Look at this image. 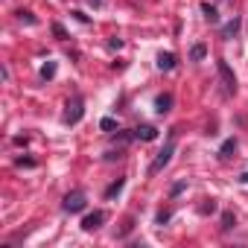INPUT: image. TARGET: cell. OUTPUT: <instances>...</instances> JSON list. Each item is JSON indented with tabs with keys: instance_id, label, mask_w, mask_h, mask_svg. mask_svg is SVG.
Listing matches in <instances>:
<instances>
[{
	"instance_id": "6da1fadb",
	"label": "cell",
	"mask_w": 248,
	"mask_h": 248,
	"mask_svg": "<svg viewBox=\"0 0 248 248\" xmlns=\"http://www.w3.org/2000/svg\"><path fill=\"white\" fill-rule=\"evenodd\" d=\"M172 152H175V143L170 140V143H167V146H164V149L158 152V158H155V164L149 167V175H155V172H161V170H164V167H167V164L172 161Z\"/></svg>"
},
{
	"instance_id": "7a4b0ae2",
	"label": "cell",
	"mask_w": 248,
	"mask_h": 248,
	"mask_svg": "<svg viewBox=\"0 0 248 248\" xmlns=\"http://www.w3.org/2000/svg\"><path fill=\"white\" fill-rule=\"evenodd\" d=\"M216 67H219V76H222V82H225V91H228V93H236V76L231 73L228 62H225V59H219V62H216Z\"/></svg>"
},
{
	"instance_id": "3957f363",
	"label": "cell",
	"mask_w": 248,
	"mask_h": 248,
	"mask_svg": "<svg viewBox=\"0 0 248 248\" xmlns=\"http://www.w3.org/2000/svg\"><path fill=\"white\" fill-rule=\"evenodd\" d=\"M64 210H67V213H79V210H85V193H82V190L67 193V196H64Z\"/></svg>"
},
{
	"instance_id": "277c9868",
	"label": "cell",
	"mask_w": 248,
	"mask_h": 248,
	"mask_svg": "<svg viewBox=\"0 0 248 248\" xmlns=\"http://www.w3.org/2000/svg\"><path fill=\"white\" fill-rule=\"evenodd\" d=\"M82 114H85V108H82V96L76 93V96H73V102H67L64 123H70V126H73V123H79V120H82Z\"/></svg>"
},
{
	"instance_id": "5b68a950",
	"label": "cell",
	"mask_w": 248,
	"mask_h": 248,
	"mask_svg": "<svg viewBox=\"0 0 248 248\" xmlns=\"http://www.w3.org/2000/svg\"><path fill=\"white\" fill-rule=\"evenodd\" d=\"M105 219H108L105 210H93V213H88V216L82 219V228H85V231H96V228H102Z\"/></svg>"
},
{
	"instance_id": "8992f818",
	"label": "cell",
	"mask_w": 248,
	"mask_h": 248,
	"mask_svg": "<svg viewBox=\"0 0 248 248\" xmlns=\"http://www.w3.org/2000/svg\"><path fill=\"white\" fill-rule=\"evenodd\" d=\"M135 138H138V140H155V138H158V129H155V126H138V129H135Z\"/></svg>"
},
{
	"instance_id": "52a82bcc",
	"label": "cell",
	"mask_w": 248,
	"mask_h": 248,
	"mask_svg": "<svg viewBox=\"0 0 248 248\" xmlns=\"http://www.w3.org/2000/svg\"><path fill=\"white\" fill-rule=\"evenodd\" d=\"M170 108H172V93H161V96L155 99V111H158V114H167Z\"/></svg>"
},
{
	"instance_id": "ba28073f",
	"label": "cell",
	"mask_w": 248,
	"mask_h": 248,
	"mask_svg": "<svg viewBox=\"0 0 248 248\" xmlns=\"http://www.w3.org/2000/svg\"><path fill=\"white\" fill-rule=\"evenodd\" d=\"M158 67L161 70H172L175 67V53H161L158 56Z\"/></svg>"
},
{
	"instance_id": "9c48e42d",
	"label": "cell",
	"mask_w": 248,
	"mask_h": 248,
	"mask_svg": "<svg viewBox=\"0 0 248 248\" xmlns=\"http://www.w3.org/2000/svg\"><path fill=\"white\" fill-rule=\"evenodd\" d=\"M236 32H239V21H236V18H233V21H231V24H225V30H222V38H225V41H228V38H233V35H236Z\"/></svg>"
},
{
	"instance_id": "30bf717a",
	"label": "cell",
	"mask_w": 248,
	"mask_h": 248,
	"mask_svg": "<svg viewBox=\"0 0 248 248\" xmlns=\"http://www.w3.org/2000/svg\"><path fill=\"white\" fill-rule=\"evenodd\" d=\"M202 12H204V18H207L210 24H216V21H219V12H216V6H210V3H204V6H202Z\"/></svg>"
},
{
	"instance_id": "8fae6325",
	"label": "cell",
	"mask_w": 248,
	"mask_h": 248,
	"mask_svg": "<svg viewBox=\"0 0 248 248\" xmlns=\"http://www.w3.org/2000/svg\"><path fill=\"white\" fill-rule=\"evenodd\" d=\"M233 149H236V140L231 138V140H225V143H222V149H219V158H231V152H233Z\"/></svg>"
},
{
	"instance_id": "7c38bea8",
	"label": "cell",
	"mask_w": 248,
	"mask_h": 248,
	"mask_svg": "<svg viewBox=\"0 0 248 248\" xmlns=\"http://www.w3.org/2000/svg\"><path fill=\"white\" fill-rule=\"evenodd\" d=\"M123 184H126V181H123V178H117V181H114V184H111V187L105 190V199H114V196H117V193L123 190Z\"/></svg>"
},
{
	"instance_id": "4fadbf2b",
	"label": "cell",
	"mask_w": 248,
	"mask_h": 248,
	"mask_svg": "<svg viewBox=\"0 0 248 248\" xmlns=\"http://www.w3.org/2000/svg\"><path fill=\"white\" fill-rule=\"evenodd\" d=\"M190 59H193V62H199V59H204V44H196V47L190 50Z\"/></svg>"
},
{
	"instance_id": "5bb4252c",
	"label": "cell",
	"mask_w": 248,
	"mask_h": 248,
	"mask_svg": "<svg viewBox=\"0 0 248 248\" xmlns=\"http://www.w3.org/2000/svg\"><path fill=\"white\" fill-rule=\"evenodd\" d=\"M41 76H44V79H53V76H56V64H53V62L44 64V67H41Z\"/></svg>"
},
{
	"instance_id": "9a60e30c",
	"label": "cell",
	"mask_w": 248,
	"mask_h": 248,
	"mask_svg": "<svg viewBox=\"0 0 248 248\" xmlns=\"http://www.w3.org/2000/svg\"><path fill=\"white\" fill-rule=\"evenodd\" d=\"M233 225H236V219H233L231 213H225V216H222V231H231Z\"/></svg>"
},
{
	"instance_id": "2e32d148",
	"label": "cell",
	"mask_w": 248,
	"mask_h": 248,
	"mask_svg": "<svg viewBox=\"0 0 248 248\" xmlns=\"http://www.w3.org/2000/svg\"><path fill=\"white\" fill-rule=\"evenodd\" d=\"M114 126H117V123H114V120H111V117H105V120H102V123H99V129H102V132H111V129H114Z\"/></svg>"
},
{
	"instance_id": "e0dca14e",
	"label": "cell",
	"mask_w": 248,
	"mask_h": 248,
	"mask_svg": "<svg viewBox=\"0 0 248 248\" xmlns=\"http://www.w3.org/2000/svg\"><path fill=\"white\" fill-rule=\"evenodd\" d=\"M18 18H21V21H27V24H35V15H32V12H24V9H21V12H18Z\"/></svg>"
},
{
	"instance_id": "ac0fdd59",
	"label": "cell",
	"mask_w": 248,
	"mask_h": 248,
	"mask_svg": "<svg viewBox=\"0 0 248 248\" xmlns=\"http://www.w3.org/2000/svg\"><path fill=\"white\" fill-rule=\"evenodd\" d=\"M53 35H56V38H67V32H64L62 24H53Z\"/></svg>"
},
{
	"instance_id": "d6986e66",
	"label": "cell",
	"mask_w": 248,
	"mask_h": 248,
	"mask_svg": "<svg viewBox=\"0 0 248 248\" xmlns=\"http://www.w3.org/2000/svg\"><path fill=\"white\" fill-rule=\"evenodd\" d=\"M18 167H35V161L32 158H18Z\"/></svg>"
},
{
	"instance_id": "ffe728a7",
	"label": "cell",
	"mask_w": 248,
	"mask_h": 248,
	"mask_svg": "<svg viewBox=\"0 0 248 248\" xmlns=\"http://www.w3.org/2000/svg\"><path fill=\"white\" fill-rule=\"evenodd\" d=\"M167 219H170V210H161V213H158V225H164Z\"/></svg>"
},
{
	"instance_id": "44dd1931",
	"label": "cell",
	"mask_w": 248,
	"mask_h": 248,
	"mask_svg": "<svg viewBox=\"0 0 248 248\" xmlns=\"http://www.w3.org/2000/svg\"><path fill=\"white\" fill-rule=\"evenodd\" d=\"M88 3H99V0H88Z\"/></svg>"
}]
</instances>
